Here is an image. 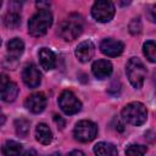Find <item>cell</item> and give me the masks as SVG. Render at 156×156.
Masks as SVG:
<instances>
[{
	"instance_id": "6da1fadb",
	"label": "cell",
	"mask_w": 156,
	"mask_h": 156,
	"mask_svg": "<svg viewBox=\"0 0 156 156\" xmlns=\"http://www.w3.org/2000/svg\"><path fill=\"white\" fill-rule=\"evenodd\" d=\"M52 24V15L49 9L39 10L28 21V32L33 37L44 35Z\"/></svg>"
},
{
	"instance_id": "7a4b0ae2",
	"label": "cell",
	"mask_w": 156,
	"mask_h": 156,
	"mask_svg": "<svg viewBox=\"0 0 156 156\" xmlns=\"http://www.w3.org/2000/svg\"><path fill=\"white\" fill-rule=\"evenodd\" d=\"M82 30H83V26H82L80 17L72 15L58 24L57 34L66 41H71V40H74L77 37H79Z\"/></svg>"
},
{
	"instance_id": "3957f363",
	"label": "cell",
	"mask_w": 156,
	"mask_h": 156,
	"mask_svg": "<svg viewBox=\"0 0 156 156\" xmlns=\"http://www.w3.org/2000/svg\"><path fill=\"white\" fill-rule=\"evenodd\" d=\"M122 117L129 124L141 126L147 118V111H146V107L141 102L134 101L123 107Z\"/></svg>"
},
{
	"instance_id": "277c9868",
	"label": "cell",
	"mask_w": 156,
	"mask_h": 156,
	"mask_svg": "<svg viewBox=\"0 0 156 156\" xmlns=\"http://www.w3.org/2000/svg\"><path fill=\"white\" fill-rule=\"evenodd\" d=\"M126 73H127V77L130 84L134 88L139 89L143 87L145 77H146V68L138 57H132L128 61L127 67H126Z\"/></svg>"
},
{
	"instance_id": "5b68a950",
	"label": "cell",
	"mask_w": 156,
	"mask_h": 156,
	"mask_svg": "<svg viewBox=\"0 0 156 156\" xmlns=\"http://www.w3.org/2000/svg\"><path fill=\"white\" fill-rule=\"evenodd\" d=\"M98 134V127L94 122L88 121V119H83L79 121L73 130V135L76 138V140L80 141V143H88L91 141L93 139H95Z\"/></svg>"
},
{
	"instance_id": "8992f818",
	"label": "cell",
	"mask_w": 156,
	"mask_h": 156,
	"mask_svg": "<svg viewBox=\"0 0 156 156\" xmlns=\"http://www.w3.org/2000/svg\"><path fill=\"white\" fill-rule=\"evenodd\" d=\"M91 15L98 22L101 23L110 22L115 16V5L107 0L95 1L91 7Z\"/></svg>"
},
{
	"instance_id": "52a82bcc",
	"label": "cell",
	"mask_w": 156,
	"mask_h": 156,
	"mask_svg": "<svg viewBox=\"0 0 156 156\" xmlns=\"http://www.w3.org/2000/svg\"><path fill=\"white\" fill-rule=\"evenodd\" d=\"M58 106L66 115H74L80 111L82 104L71 90H63L58 96Z\"/></svg>"
},
{
	"instance_id": "ba28073f",
	"label": "cell",
	"mask_w": 156,
	"mask_h": 156,
	"mask_svg": "<svg viewBox=\"0 0 156 156\" xmlns=\"http://www.w3.org/2000/svg\"><path fill=\"white\" fill-rule=\"evenodd\" d=\"M0 89H1V99L5 102H11L13 101L17 95H18V87L15 82H11L7 79L5 74L1 76V82H0Z\"/></svg>"
},
{
	"instance_id": "9c48e42d",
	"label": "cell",
	"mask_w": 156,
	"mask_h": 156,
	"mask_svg": "<svg viewBox=\"0 0 156 156\" xmlns=\"http://www.w3.org/2000/svg\"><path fill=\"white\" fill-rule=\"evenodd\" d=\"M124 45L122 41L112 39V38H106L101 41L100 44V50L104 55L110 56V57H116L119 56L123 52Z\"/></svg>"
},
{
	"instance_id": "30bf717a",
	"label": "cell",
	"mask_w": 156,
	"mask_h": 156,
	"mask_svg": "<svg viewBox=\"0 0 156 156\" xmlns=\"http://www.w3.org/2000/svg\"><path fill=\"white\" fill-rule=\"evenodd\" d=\"M22 79L24 82V84L27 87H29L30 89L37 88L40 84V79H41V74L39 72V69L37 68L35 65L29 63L23 68L22 72Z\"/></svg>"
},
{
	"instance_id": "8fae6325",
	"label": "cell",
	"mask_w": 156,
	"mask_h": 156,
	"mask_svg": "<svg viewBox=\"0 0 156 156\" xmlns=\"http://www.w3.org/2000/svg\"><path fill=\"white\" fill-rule=\"evenodd\" d=\"M24 106L32 113H40L46 106V98L43 93H34L26 99Z\"/></svg>"
},
{
	"instance_id": "7c38bea8",
	"label": "cell",
	"mask_w": 156,
	"mask_h": 156,
	"mask_svg": "<svg viewBox=\"0 0 156 156\" xmlns=\"http://www.w3.org/2000/svg\"><path fill=\"white\" fill-rule=\"evenodd\" d=\"M74 54H76V57L80 62H88V61H90L93 58V56L95 54V45L90 40L82 41L76 48Z\"/></svg>"
},
{
	"instance_id": "4fadbf2b",
	"label": "cell",
	"mask_w": 156,
	"mask_h": 156,
	"mask_svg": "<svg viewBox=\"0 0 156 156\" xmlns=\"http://www.w3.org/2000/svg\"><path fill=\"white\" fill-rule=\"evenodd\" d=\"M91 71H93V74L98 79H104V78H107V77L111 76L112 65L107 60H98V61H95L93 63Z\"/></svg>"
},
{
	"instance_id": "5bb4252c",
	"label": "cell",
	"mask_w": 156,
	"mask_h": 156,
	"mask_svg": "<svg viewBox=\"0 0 156 156\" xmlns=\"http://www.w3.org/2000/svg\"><path fill=\"white\" fill-rule=\"evenodd\" d=\"M38 57H39V63L41 68H44L45 71H50L56 66V56L48 48H41L39 50Z\"/></svg>"
},
{
	"instance_id": "9a60e30c",
	"label": "cell",
	"mask_w": 156,
	"mask_h": 156,
	"mask_svg": "<svg viewBox=\"0 0 156 156\" xmlns=\"http://www.w3.org/2000/svg\"><path fill=\"white\" fill-rule=\"evenodd\" d=\"M35 139L43 145H48L52 141V132L50 130V128L45 123H39L37 126V128H35Z\"/></svg>"
},
{
	"instance_id": "2e32d148",
	"label": "cell",
	"mask_w": 156,
	"mask_h": 156,
	"mask_svg": "<svg viewBox=\"0 0 156 156\" xmlns=\"http://www.w3.org/2000/svg\"><path fill=\"white\" fill-rule=\"evenodd\" d=\"M23 50L24 44L20 38H13L7 43V54L10 55L11 60H16L18 56H21Z\"/></svg>"
},
{
	"instance_id": "e0dca14e",
	"label": "cell",
	"mask_w": 156,
	"mask_h": 156,
	"mask_svg": "<svg viewBox=\"0 0 156 156\" xmlns=\"http://www.w3.org/2000/svg\"><path fill=\"white\" fill-rule=\"evenodd\" d=\"M94 154L96 156H117V149L111 143L100 141L94 146Z\"/></svg>"
},
{
	"instance_id": "ac0fdd59",
	"label": "cell",
	"mask_w": 156,
	"mask_h": 156,
	"mask_svg": "<svg viewBox=\"0 0 156 156\" xmlns=\"http://www.w3.org/2000/svg\"><path fill=\"white\" fill-rule=\"evenodd\" d=\"M22 151V145L15 140H7L1 149L4 156H18Z\"/></svg>"
},
{
	"instance_id": "d6986e66",
	"label": "cell",
	"mask_w": 156,
	"mask_h": 156,
	"mask_svg": "<svg viewBox=\"0 0 156 156\" xmlns=\"http://www.w3.org/2000/svg\"><path fill=\"white\" fill-rule=\"evenodd\" d=\"M4 24L10 29L17 28L21 24V15H20V12L16 11V10H10L4 16Z\"/></svg>"
},
{
	"instance_id": "ffe728a7",
	"label": "cell",
	"mask_w": 156,
	"mask_h": 156,
	"mask_svg": "<svg viewBox=\"0 0 156 156\" xmlns=\"http://www.w3.org/2000/svg\"><path fill=\"white\" fill-rule=\"evenodd\" d=\"M143 49H144V55L146 56V58L150 62L156 63V41H152V40L146 41Z\"/></svg>"
},
{
	"instance_id": "44dd1931",
	"label": "cell",
	"mask_w": 156,
	"mask_h": 156,
	"mask_svg": "<svg viewBox=\"0 0 156 156\" xmlns=\"http://www.w3.org/2000/svg\"><path fill=\"white\" fill-rule=\"evenodd\" d=\"M15 128H16V133L17 135L26 138L29 133V121L24 119V118H20L15 121Z\"/></svg>"
},
{
	"instance_id": "7402d4cb",
	"label": "cell",
	"mask_w": 156,
	"mask_h": 156,
	"mask_svg": "<svg viewBox=\"0 0 156 156\" xmlns=\"http://www.w3.org/2000/svg\"><path fill=\"white\" fill-rule=\"evenodd\" d=\"M147 151V147L144 145L139 144H130L126 149V155L127 156H143Z\"/></svg>"
},
{
	"instance_id": "603a6c76",
	"label": "cell",
	"mask_w": 156,
	"mask_h": 156,
	"mask_svg": "<svg viewBox=\"0 0 156 156\" xmlns=\"http://www.w3.org/2000/svg\"><path fill=\"white\" fill-rule=\"evenodd\" d=\"M129 32L133 34V35H136L141 32V21L139 17L136 18H133L129 23Z\"/></svg>"
},
{
	"instance_id": "cb8c5ba5",
	"label": "cell",
	"mask_w": 156,
	"mask_h": 156,
	"mask_svg": "<svg viewBox=\"0 0 156 156\" xmlns=\"http://www.w3.org/2000/svg\"><path fill=\"white\" fill-rule=\"evenodd\" d=\"M146 16H147V18H149L152 23H156V4H154V5H151V6L147 7V10H146Z\"/></svg>"
},
{
	"instance_id": "d4e9b609",
	"label": "cell",
	"mask_w": 156,
	"mask_h": 156,
	"mask_svg": "<svg viewBox=\"0 0 156 156\" xmlns=\"http://www.w3.org/2000/svg\"><path fill=\"white\" fill-rule=\"evenodd\" d=\"M54 119H55V122H56L57 124L60 123V127H61V128H62V127L65 126V122L62 121V118H61V116H57V115H55V116H54Z\"/></svg>"
},
{
	"instance_id": "484cf974",
	"label": "cell",
	"mask_w": 156,
	"mask_h": 156,
	"mask_svg": "<svg viewBox=\"0 0 156 156\" xmlns=\"http://www.w3.org/2000/svg\"><path fill=\"white\" fill-rule=\"evenodd\" d=\"M23 156H38V154H37V151L34 149H29L23 154Z\"/></svg>"
},
{
	"instance_id": "4316f807",
	"label": "cell",
	"mask_w": 156,
	"mask_h": 156,
	"mask_svg": "<svg viewBox=\"0 0 156 156\" xmlns=\"http://www.w3.org/2000/svg\"><path fill=\"white\" fill-rule=\"evenodd\" d=\"M69 156H84V154L80 150H73V151H71Z\"/></svg>"
},
{
	"instance_id": "83f0119b",
	"label": "cell",
	"mask_w": 156,
	"mask_h": 156,
	"mask_svg": "<svg viewBox=\"0 0 156 156\" xmlns=\"http://www.w3.org/2000/svg\"><path fill=\"white\" fill-rule=\"evenodd\" d=\"M50 156H61V155H60L58 152H54V154H51Z\"/></svg>"
}]
</instances>
